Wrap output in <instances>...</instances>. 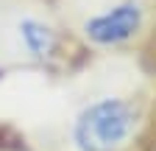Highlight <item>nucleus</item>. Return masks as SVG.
I'll list each match as a JSON object with an SVG mask.
<instances>
[{"instance_id":"obj_1","label":"nucleus","mask_w":156,"mask_h":151,"mask_svg":"<svg viewBox=\"0 0 156 151\" xmlns=\"http://www.w3.org/2000/svg\"><path fill=\"white\" fill-rule=\"evenodd\" d=\"M62 36L50 14L31 0H0V64H48Z\"/></svg>"},{"instance_id":"obj_2","label":"nucleus","mask_w":156,"mask_h":151,"mask_svg":"<svg viewBox=\"0 0 156 151\" xmlns=\"http://www.w3.org/2000/svg\"><path fill=\"white\" fill-rule=\"evenodd\" d=\"M75 34L92 48H123L142 34L145 0H64Z\"/></svg>"},{"instance_id":"obj_3","label":"nucleus","mask_w":156,"mask_h":151,"mask_svg":"<svg viewBox=\"0 0 156 151\" xmlns=\"http://www.w3.org/2000/svg\"><path fill=\"white\" fill-rule=\"evenodd\" d=\"M140 104L126 95H101L87 101L70 126L75 151H123L140 129Z\"/></svg>"}]
</instances>
